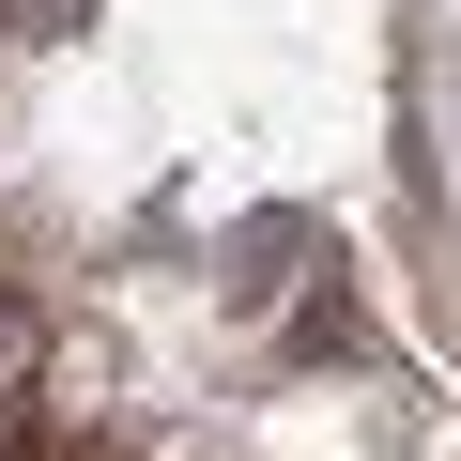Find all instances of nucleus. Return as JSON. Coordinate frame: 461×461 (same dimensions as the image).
Instances as JSON below:
<instances>
[{"instance_id":"f257e3e1","label":"nucleus","mask_w":461,"mask_h":461,"mask_svg":"<svg viewBox=\"0 0 461 461\" xmlns=\"http://www.w3.org/2000/svg\"><path fill=\"white\" fill-rule=\"evenodd\" d=\"M0 32H77V0H0Z\"/></svg>"}]
</instances>
